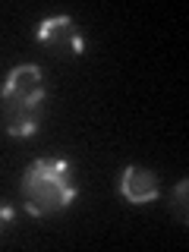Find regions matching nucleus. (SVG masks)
Wrapping results in <instances>:
<instances>
[{"mask_svg":"<svg viewBox=\"0 0 189 252\" xmlns=\"http://www.w3.org/2000/svg\"><path fill=\"white\" fill-rule=\"evenodd\" d=\"M186 192H189V180H180V186L173 189V211L180 208V220H186Z\"/></svg>","mask_w":189,"mask_h":252,"instance_id":"nucleus-5","label":"nucleus"},{"mask_svg":"<svg viewBox=\"0 0 189 252\" xmlns=\"http://www.w3.org/2000/svg\"><path fill=\"white\" fill-rule=\"evenodd\" d=\"M35 35H38L41 44L54 47V51H63V54H73V57H79V54L85 51V41H82L76 22L69 19V16H51V19H41Z\"/></svg>","mask_w":189,"mask_h":252,"instance_id":"nucleus-3","label":"nucleus"},{"mask_svg":"<svg viewBox=\"0 0 189 252\" xmlns=\"http://www.w3.org/2000/svg\"><path fill=\"white\" fill-rule=\"evenodd\" d=\"M161 186H158V177L145 167H126L120 173V195L129 205H148L158 199Z\"/></svg>","mask_w":189,"mask_h":252,"instance_id":"nucleus-4","label":"nucleus"},{"mask_svg":"<svg viewBox=\"0 0 189 252\" xmlns=\"http://www.w3.org/2000/svg\"><path fill=\"white\" fill-rule=\"evenodd\" d=\"M22 202L32 218H47L69 208L79 195V186L73 180V167L63 158H38L22 173Z\"/></svg>","mask_w":189,"mask_h":252,"instance_id":"nucleus-2","label":"nucleus"},{"mask_svg":"<svg viewBox=\"0 0 189 252\" xmlns=\"http://www.w3.org/2000/svg\"><path fill=\"white\" fill-rule=\"evenodd\" d=\"M10 224H13V208H10V205H3V202H0V233H3Z\"/></svg>","mask_w":189,"mask_h":252,"instance_id":"nucleus-6","label":"nucleus"},{"mask_svg":"<svg viewBox=\"0 0 189 252\" xmlns=\"http://www.w3.org/2000/svg\"><path fill=\"white\" fill-rule=\"evenodd\" d=\"M0 114L13 139H29L38 132L44 114V79L35 63H19L0 85Z\"/></svg>","mask_w":189,"mask_h":252,"instance_id":"nucleus-1","label":"nucleus"}]
</instances>
